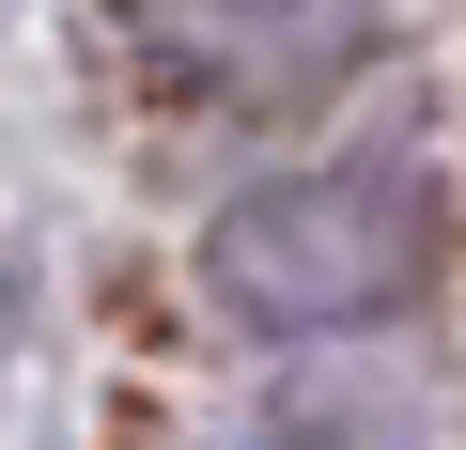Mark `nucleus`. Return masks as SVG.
Instances as JSON below:
<instances>
[{"mask_svg":"<svg viewBox=\"0 0 466 450\" xmlns=\"http://www.w3.org/2000/svg\"><path fill=\"white\" fill-rule=\"evenodd\" d=\"M202 280L249 342H358L435 280V171L404 155H311L249 202H218Z\"/></svg>","mask_w":466,"mask_h":450,"instance_id":"nucleus-1","label":"nucleus"},{"mask_svg":"<svg viewBox=\"0 0 466 450\" xmlns=\"http://www.w3.org/2000/svg\"><path fill=\"white\" fill-rule=\"evenodd\" d=\"M218 450H420V419L404 404H373V388H280V404H249Z\"/></svg>","mask_w":466,"mask_h":450,"instance_id":"nucleus-3","label":"nucleus"},{"mask_svg":"<svg viewBox=\"0 0 466 450\" xmlns=\"http://www.w3.org/2000/svg\"><path fill=\"white\" fill-rule=\"evenodd\" d=\"M16 326H32V265L0 249V357H16Z\"/></svg>","mask_w":466,"mask_h":450,"instance_id":"nucleus-4","label":"nucleus"},{"mask_svg":"<svg viewBox=\"0 0 466 450\" xmlns=\"http://www.w3.org/2000/svg\"><path fill=\"white\" fill-rule=\"evenodd\" d=\"M373 32V0H156V47L202 63L218 94H311Z\"/></svg>","mask_w":466,"mask_h":450,"instance_id":"nucleus-2","label":"nucleus"}]
</instances>
